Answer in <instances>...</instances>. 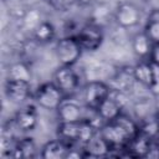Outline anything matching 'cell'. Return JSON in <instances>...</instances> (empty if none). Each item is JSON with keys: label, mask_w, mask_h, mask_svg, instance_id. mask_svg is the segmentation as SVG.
<instances>
[{"label": "cell", "mask_w": 159, "mask_h": 159, "mask_svg": "<svg viewBox=\"0 0 159 159\" xmlns=\"http://www.w3.org/2000/svg\"><path fill=\"white\" fill-rule=\"evenodd\" d=\"M99 134L109 144L112 149L125 148L127 144L130 142L129 135L116 120L103 123L102 127L99 128Z\"/></svg>", "instance_id": "obj_7"}, {"label": "cell", "mask_w": 159, "mask_h": 159, "mask_svg": "<svg viewBox=\"0 0 159 159\" xmlns=\"http://www.w3.org/2000/svg\"><path fill=\"white\" fill-rule=\"evenodd\" d=\"M140 20H142V11L133 2L124 1L116 7L114 21L118 26L123 29H132L139 25Z\"/></svg>", "instance_id": "obj_6"}, {"label": "cell", "mask_w": 159, "mask_h": 159, "mask_svg": "<svg viewBox=\"0 0 159 159\" xmlns=\"http://www.w3.org/2000/svg\"><path fill=\"white\" fill-rule=\"evenodd\" d=\"M82 47L76 36H65L56 41L55 55L61 66L73 67L82 56Z\"/></svg>", "instance_id": "obj_1"}, {"label": "cell", "mask_w": 159, "mask_h": 159, "mask_svg": "<svg viewBox=\"0 0 159 159\" xmlns=\"http://www.w3.org/2000/svg\"><path fill=\"white\" fill-rule=\"evenodd\" d=\"M36 143L31 137H24L15 140L12 157L14 158H34L36 155Z\"/></svg>", "instance_id": "obj_16"}, {"label": "cell", "mask_w": 159, "mask_h": 159, "mask_svg": "<svg viewBox=\"0 0 159 159\" xmlns=\"http://www.w3.org/2000/svg\"><path fill=\"white\" fill-rule=\"evenodd\" d=\"M4 93L6 98L16 104L24 103L26 99L31 97V83L25 81H15V80H7L5 81L4 86Z\"/></svg>", "instance_id": "obj_9"}, {"label": "cell", "mask_w": 159, "mask_h": 159, "mask_svg": "<svg viewBox=\"0 0 159 159\" xmlns=\"http://www.w3.org/2000/svg\"><path fill=\"white\" fill-rule=\"evenodd\" d=\"M52 82L68 98L80 88V76L71 66H60L52 76Z\"/></svg>", "instance_id": "obj_4"}, {"label": "cell", "mask_w": 159, "mask_h": 159, "mask_svg": "<svg viewBox=\"0 0 159 159\" xmlns=\"http://www.w3.org/2000/svg\"><path fill=\"white\" fill-rule=\"evenodd\" d=\"M37 120H39V117H37V111L34 106H26L24 107L22 109H20L15 118H14V122H15V125L16 128H19L21 132H31L36 128L37 125Z\"/></svg>", "instance_id": "obj_13"}, {"label": "cell", "mask_w": 159, "mask_h": 159, "mask_svg": "<svg viewBox=\"0 0 159 159\" xmlns=\"http://www.w3.org/2000/svg\"><path fill=\"white\" fill-rule=\"evenodd\" d=\"M50 7H52L56 11H67L71 7H73L76 4H78V0H45Z\"/></svg>", "instance_id": "obj_19"}, {"label": "cell", "mask_w": 159, "mask_h": 159, "mask_svg": "<svg viewBox=\"0 0 159 159\" xmlns=\"http://www.w3.org/2000/svg\"><path fill=\"white\" fill-rule=\"evenodd\" d=\"M143 31L149 37V40L152 41L153 45L159 43V17H154V19L148 20Z\"/></svg>", "instance_id": "obj_18"}, {"label": "cell", "mask_w": 159, "mask_h": 159, "mask_svg": "<svg viewBox=\"0 0 159 159\" xmlns=\"http://www.w3.org/2000/svg\"><path fill=\"white\" fill-rule=\"evenodd\" d=\"M32 36L40 43H50L56 37V29L52 22L42 20L32 31Z\"/></svg>", "instance_id": "obj_17"}, {"label": "cell", "mask_w": 159, "mask_h": 159, "mask_svg": "<svg viewBox=\"0 0 159 159\" xmlns=\"http://www.w3.org/2000/svg\"><path fill=\"white\" fill-rule=\"evenodd\" d=\"M88 108L84 106L82 107L75 101L66 98L60 107L56 109L58 123H72V122H81L86 119Z\"/></svg>", "instance_id": "obj_8"}, {"label": "cell", "mask_w": 159, "mask_h": 159, "mask_svg": "<svg viewBox=\"0 0 159 159\" xmlns=\"http://www.w3.org/2000/svg\"><path fill=\"white\" fill-rule=\"evenodd\" d=\"M75 36L80 42L82 50L87 52L97 51L104 41V34L101 26L96 24H86L80 29V31Z\"/></svg>", "instance_id": "obj_5"}, {"label": "cell", "mask_w": 159, "mask_h": 159, "mask_svg": "<svg viewBox=\"0 0 159 159\" xmlns=\"http://www.w3.org/2000/svg\"><path fill=\"white\" fill-rule=\"evenodd\" d=\"M155 70H157V73H155V80H154L153 86L149 88L154 96L159 94V67H155Z\"/></svg>", "instance_id": "obj_22"}, {"label": "cell", "mask_w": 159, "mask_h": 159, "mask_svg": "<svg viewBox=\"0 0 159 159\" xmlns=\"http://www.w3.org/2000/svg\"><path fill=\"white\" fill-rule=\"evenodd\" d=\"M122 108H123V104L120 103V101L117 99L116 97H113V94L111 93L109 97H107L96 111H97V114L101 118V120L103 123H107V122L114 120L118 116H120L123 113Z\"/></svg>", "instance_id": "obj_12"}, {"label": "cell", "mask_w": 159, "mask_h": 159, "mask_svg": "<svg viewBox=\"0 0 159 159\" xmlns=\"http://www.w3.org/2000/svg\"><path fill=\"white\" fill-rule=\"evenodd\" d=\"M154 117L159 120V94H157L154 99Z\"/></svg>", "instance_id": "obj_23"}, {"label": "cell", "mask_w": 159, "mask_h": 159, "mask_svg": "<svg viewBox=\"0 0 159 159\" xmlns=\"http://www.w3.org/2000/svg\"><path fill=\"white\" fill-rule=\"evenodd\" d=\"M155 66L149 60H140L133 67V78L142 86L150 88L155 80Z\"/></svg>", "instance_id": "obj_11"}, {"label": "cell", "mask_w": 159, "mask_h": 159, "mask_svg": "<svg viewBox=\"0 0 159 159\" xmlns=\"http://www.w3.org/2000/svg\"><path fill=\"white\" fill-rule=\"evenodd\" d=\"M66 98L63 92L52 81L40 84L34 93L35 103L46 111H56Z\"/></svg>", "instance_id": "obj_2"}, {"label": "cell", "mask_w": 159, "mask_h": 159, "mask_svg": "<svg viewBox=\"0 0 159 159\" xmlns=\"http://www.w3.org/2000/svg\"><path fill=\"white\" fill-rule=\"evenodd\" d=\"M6 78L7 80H15V81H25V82L31 83L32 72H31V68L27 63H25L22 61H16L7 67Z\"/></svg>", "instance_id": "obj_15"}, {"label": "cell", "mask_w": 159, "mask_h": 159, "mask_svg": "<svg viewBox=\"0 0 159 159\" xmlns=\"http://www.w3.org/2000/svg\"><path fill=\"white\" fill-rule=\"evenodd\" d=\"M41 21H42V20H41V15H40L35 9L27 11V12L25 14V16H24V24H25V26H26L27 29H30L31 31H34L35 27H36Z\"/></svg>", "instance_id": "obj_20"}, {"label": "cell", "mask_w": 159, "mask_h": 159, "mask_svg": "<svg viewBox=\"0 0 159 159\" xmlns=\"http://www.w3.org/2000/svg\"><path fill=\"white\" fill-rule=\"evenodd\" d=\"M71 147L72 145L60 138L52 139L41 147L40 157L42 159H67Z\"/></svg>", "instance_id": "obj_10"}, {"label": "cell", "mask_w": 159, "mask_h": 159, "mask_svg": "<svg viewBox=\"0 0 159 159\" xmlns=\"http://www.w3.org/2000/svg\"><path fill=\"white\" fill-rule=\"evenodd\" d=\"M148 60H149V61H150L155 67H159V43L153 45V47H152V51H150V55H149Z\"/></svg>", "instance_id": "obj_21"}, {"label": "cell", "mask_w": 159, "mask_h": 159, "mask_svg": "<svg viewBox=\"0 0 159 159\" xmlns=\"http://www.w3.org/2000/svg\"><path fill=\"white\" fill-rule=\"evenodd\" d=\"M132 50L134 52V55L140 58V60H148L153 43L149 40V37L145 35L144 31L137 32L133 37H132Z\"/></svg>", "instance_id": "obj_14"}, {"label": "cell", "mask_w": 159, "mask_h": 159, "mask_svg": "<svg viewBox=\"0 0 159 159\" xmlns=\"http://www.w3.org/2000/svg\"><path fill=\"white\" fill-rule=\"evenodd\" d=\"M113 89L106 82H102V81H89L82 88L83 103H84V106L87 108H91V109L96 111L99 107V104L107 97H109Z\"/></svg>", "instance_id": "obj_3"}]
</instances>
